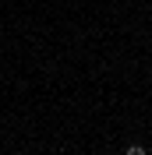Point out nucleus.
Returning a JSON list of instances; mask_svg holds the SVG:
<instances>
[{
  "label": "nucleus",
  "mask_w": 152,
  "mask_h": 155,
  "mask_svg": "<svg viewBox=\"0 0 152 155\" xmlns=\"http://www.w3.org/2000/svg\"><path fill=\"white\" fill-rule=\"evenodd\" d=\"M127 155H145V148H142V145H131V148H127Z\"/></svg>",
  "instance_id": "obj_1"
}]
</instances>
